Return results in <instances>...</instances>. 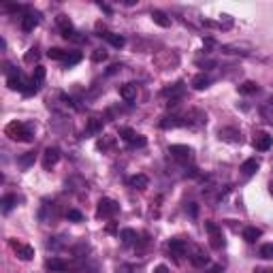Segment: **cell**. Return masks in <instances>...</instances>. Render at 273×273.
<instances>
[{
	"mask_svg": "<svg viewBox=\"0 0 273 273\" xmlns=\"http://www.w3.org/2000/svg\"><path fill=\"white\" fill-rule=\"evenodd\" d=\"M5 134L9 136V139L24 141V143H28V141L34 139L32 126H30V124H24V122H9V124L5 126Z\"/></svg>",
	"mask_w": 273,
	"mask_h": 273,
	"instance_id": "cell-1",
	"label": "cell"
},
{
	"mask_svg": "<svg viewBox=\"0 0 273 273\" xmlns=\"http://www.w3.org/2000/svg\"><path fill=\"white\" fill-rule=\"evenodd\" d=\"M47 58L56 60V62H62L64 66H73V64H77V62L81 60V53H71V51H64L60 47H51L47 51Z\"/></svg>",
	"mask_w": 273,
	"mask_h": 273,
	"instance_id": "cell-2",
	"label": "cell"
},
{
	"mask_svg": "<svg viewBox=\"0 0 273 273\" xmlns=\"http://www.w3.org/2000/svg\"><path fill=\"white\" fill-rule=\"evenodd\" d=\"M5 71H7V86L9 90H13V92H26V86H28V81L26 77L22 75L20 71H11V66L5 64Z\"/></svg>",
	"mask_w": 273,
	"mask_h": 273,
	"instance_id": "cell-3",
	"label": "cell"
},
{
	"mask_svg": "<svg viewBox=\"0 0 273 273\" xmlns=\"http://www.w3.org/2000/svg\"><path fill=\"white\" fill-rule=\"evenodd\" d=\"M56 24H58V28H60L62 36H64L66 41H77V43L84 41V36H77L75 28H73V22L69 20L66 15H58V17H56Z\"/></svg>",
	"mask_w": 273,
	"mask_h": 273,
	"instance_id": "cell-4",
	"label": "cell"
},
{
	"mask_svg": "<svg viewBox=\"0 0 273 273\" xmlns=\"http://www.w3.org/2000/svg\"><path fill=\"white\" fill-rule=\"evenodd\" d=\"M205 231L209 233V243H212L214 250H220L224 245V237H222V229L216 222H205Z\"/></svg>",
	"mask_w": 273,
	"mask_h": 273,
	"instance_id": "cell-5",
	"label": "cell"
},
{
	"mask_svg": "<svg viewBox=\"0 0 273 273\" xmlns=\"http://www.w3.org/2000/svg\"><path fill=\"white\" fill-rule=\"evenodd\" d=\"M43 81H45V69L43 66H36L34 73H32V79L28 81V86H26V96H30V94H36L41 90L43 86Z\"/></svg>",
	"mask_w": 273,
	"mask_h": 273,
	"instance_id": "cell-6",
	"label": "cell"
},
{
	"mask_svg": "<svg viewBox=\"0 0 273 273\" xmlns=\"http://www.w3.org/2000/svg\"><path fill=\"white\" fill-rule=\"evenodd\" d=\"M117 212H120V205H117L113 198H101V201H98L96 214L101 218H113Z\"/></svg>",
	"mask_w": 273,
	"mask_h": 273,
	"instance_id": "cell-7",
	"label": "cell"
},
{
	"mask_svg": "<svg viewBox=\"0 0 273 273\" xmlns=\"http://www.w3.org/2000/svg\"><path fill=\"white\" fill-rule=\"evenodd\" d=\"M60 162V148L56 145H49V148H45L43 152V169H53Z\"/></svg>",
	"mask_w": 273,
	"mask_h": 273,
	"instance_id": "cell-8",
	"label": "cell"
},
{
	"mask_svg": "<svg viewBox=\"0 0 273 273\" xmlns=\"http://www.w3.org/2000/svg\"><path fill=\"white\" fill-rule=\"evenodd\" d=\"M39 24H41V13L39 11H26L22 15V30L24 32H32Z\"/></svg>",
	"mask_w": 273,
	"mask_h": 273,
	"instance_id": "cell-9",
	"label": "cell"
},
{
	"mask_svg": "<svg viewBox=\"0 0 273 273\" xmlns=\"http://www.w3.org/2000/svg\"><path fill=\"white\" fill-rule=\"evenodd\" d=\"M169 152H171V156L175 158V160H179V162H188V160H192V148H188V145H171L169 148Z\"/></svg>",
	"mask_w": 273,
	"mask_h": 273,
	"instance_id": "cell-10",
	"label": "cell"
},
{
	"mask_svg": "<svg viewBox=\"0 0 273 273\" xmlns=\"http://www.w3.org/2000/svg\"><path fill=\"white\" fill-rule=\"evenodd\" d=\"M11 250L15 252V256L20 258V260H30V258L34 256V250H32V245H28V243L11 241Z\"/></svg>",
	"mask_w": 273,
	"mask_h": 273,
	"instance_id": "cell-11",
	"label": "cell"
},
{
	"mask_svg": "<svg viewBox=\"0 0 273 273\" xmlns=\"http://www.w3.org/2000/svg\"><path fill=\"white\" fill-rule=\"evenodd\" d=\"M45 269L51 271V273H64V271H69V269H71V265H69V262H66L64 258L51 256V258L45 260Z\"/></svg>",
	"mask_w": 273,
	"mask_h": 273,
	"instance_id": "cell-12",
	"label": "cell"
},
{
	"mask_svg": "<svg viewBox=\"0 0 273 273\" xmlns=\"http://www.w3.org/2000/svg\"><path fill=\"white\" fill-rule=\"evenodd\" d=\"M252 143H254V148H256L258 152H267V150H271V145H273V136L269 132H256Z\"/></svg>",
	"mask_w": 273,
	"mask_h": 273,
	"instance_id": "cell-13",
	"label": "cell"
},
{
	"mask_svg": "<svg viewBox=\"0 0 273 273\" xmlns=\"http://www.w3.org/2000/svg\"><path fill=\"white\" fill-rule=\"evenodd\" d=\"M120 136L124 141H128L130 145H145V136L143 134H139V132H134L132 128H120Z\"/></svg>",
	"mask_w": 273,
	"mask_h": 273,
	"instance_id": "cell-14",
	"label": "cell"
},
{
	"mask_svg": "<svg viewBox=\"0 0 273 273\" xmlns=\"http://www.w3.org/2000/svg\"><path fill=\"white\" fill-rule=\"evenodd\" d=\"M181 94H184V84H181V81L173 84L171 88H165V90H162V96H171L169 105H177V98H179Z\"/></svg>",
	"mask_w": 273,
	"mask_h": 273,
	"instance_id": "cell-15",
	"label": "cell"
},
{
	"mask_svg": "<svg viewBox=\"0 0 273 273\" xmlns=\"http://www.w3.org/2000/svg\"><path fill=\"white\" fill-rule=\"evenodd\" d=\"M120 96L124 98L126 103H134L136 96H139V86H136V84H124L120 88Z\"/></svg>",
	"mask_w": 273,
	"mask_h": 273,
	"instance_id": "cell-16",
	"label": "cell"
},
{
	"mask_svg": "<svg viewBox=\"0 0 273 273\" xmlns=\"http://www.w3.org/2000/svg\"><path fill=\"white\" fill-rule=\"evenodd\" d=\"M222 141H229V143H241V132L237 128H220L218 132Z\"/></svg>",
	"mask_w": 273,
	"mask_h": 273,
	"instance_id": "cell-17",
	"label": "cell"
},
{
	"mask_svg": "<svg viewBox=\"0 0 273 273\" xmlns=\"http://www.w3.org/2000/svg\"><path fill=\"white\" fill-rule=\"evenodd\" d=\"M179 126H186V120H181L179 115H169V117H162L160 120V128H179Z\"/></svg>",
	"mask_w": 273,
	"mask_h": 273,
	"instance_id": "cell-18",
	"label": "cell"
},
{
	"mask_svg": "<svg viewBox=\"0 0 273 273\" xmlns=\"http://www.w3.org/2000/svg\"><path fill=\"white\" fill-rule=\"evenodd\" d=\"M190 262H192L194 267H205V265H209V256L201 250V248H194V252H192V256H190Z\"/></svg>",
	"mask_w": 273,
	"mask_h": 273,
	"instance_id": "cell-19",
	"label": "cell"
},
{
	"mask_svg": "<svg viewBox=\"0 0 273 273\" xmlns=\"http://www.w3.org/2000/svg\"><path fill=\"white\" fill-rule=\"evenodd\" d=\"M186 248H188V245H186V241H184V239H171V241H169V252H171L175 258L184 256Z\"/></svg>",
	"mask_w": 273,
	"mask_h": 273,
	"instance_id": "cell-20",
	"label": "cell"
},
{
	"mask_svg": "<svg viewBox=\"0 0 273 273\" xmlns=\"http://www.w3.org/2000/svg\"><path fill=\"white\" fill-rule=\"evenodd\" d=\"M152 20H154V24H158L160 28H169L171 26V17L165 13V11H152Z\"/></svg>",
	"mask_w": 273,
	"mask_h": 273,
	"instance_id": "cell-21",
	"label": "cell"
},
{
	"mask_svg": "<svg viewBox=\"0 0 273 273\" xmlns=\"http://www.w3.org/2000/svg\"><path fill=\"white\" fill-rule=\"evenodd\" d=\"M260 169V162L256 160V158H250V160H245L243 165H241V173L245 177H250V175H254V173H256Z\"/></svg>",
	"mask_w": 273,
	"mask_h": 273,
	"instance_id": "cell-22",
	"label": "cell"
},
{
	"mask_svg": "<svg viewBox=\"0 0 273 273\" xmlns=\"http://www.w3.org/2000/svg\"><path fill=\"white\" fill-rule=\"evenodd\" d=\"M148 184H150V179L145 177L143 173H139V175H132L128 179V186L134 188V190H145V188H148Z\"/></svg>",
	"mask_w": 273,
	"mask_h": 273,
	"instance_id": "cell-23",
	"label": "cell"
},
{
	"mask_svg": "<svg viewBox=\"0 0 273 273\" xmlns=\"http://www.w3.org/2000/svg\"><path fill=\"white\" fill-rule=\"evenodd\" d=\"M209 84H212V77L205 75V73H201V75H196L192 79V88L194 90H205V88H209Z\"/></svg>",
	"mask_w": 273,
	"mask_h": 273,
	"instance_id": "cell-24",
	"label": "cell"
},
{
	"mask_svg": "<svg viewBox=\"0 0 273 273\" xmlns=\"http://www.w3.org/2000/svg\"><path fill=\"white\" fill-rule=\"evenodd\" d=\"M260 235H262V231H260V229H256V226H248V229L243 231V239L248 241V243H254V241H256V239L260 237Z\"/></svg>",
	"mask_w": 273,
	"mask_h": 273,
	"instance_id": "cell-25",
	"label": "cell"
},
{
	"mask_svg": "<svg viewBox=\"0 0 273 273\" xmlns=\"http://www.w3.org/2000/svg\"><path fill=\"white\" fill-rule=\"evenodd\" d=\"M260 90V86L256 84V81H243V84L239 86V94H256Z\"/></svg>",
	"mask_w": 273,
	"mask_h": 273,
	"instance_id": "cell-26",
	"label": "cell"
},
{
	"mask_svg": "<svg viewBox=\"0 0 273 273\" xmlns=\"http://www.w3.org/2000/svg\"><path fill=\"white\" fill-rule=\"evenodd\" d=\"M103 36H105V39H107L109 43L113 45V47H117V49H120V47H124V45H126V39H124L122 34H111V32H105Z\"/></svg>",
	"mask_w": 273,
	"mask_h": 273,
	"instance_id": "cell-27",
	"label": "cell"
},
{
	"mask_svg": "<svg viewBox=\"0 0 273 273\" xmlns=\"http://www.w3.org/2000/svg\"><path fill=\"white\" fill-rule=\"evenodd\" d=\"M260 113H262V117H265L267 124H273V98H269V101L260 107Z\"/></svg>",
	"mask_w": 273,
	"mask_h": 273,
	"instance_id": "cell-28",
	"label": "cell"
},
{
	"mask_svg": "<svg viewBox=\"0 0 273 273\" xmlns=\"http://www.w3.org/2000/svg\"><path fill=\"white\" fill-rule=\"evenodd\" d=\"M120 239H122V243H126V245H132V243L136 241V231H132V229H122V231H120Z\"/></svg>",
	"mask_w": 273,
	"mask_h": 273,
	"instance_id": "cell-29",
	"label": "cell"
},
{
	"mask_svg": "<svg viewBox=\"0 0 273 273\" xmlns=\"http://www.w3.org/2000/svg\"><path fill=\"white\" fill-rule=\"evenodd\" d=\"M34 158H36V154H34V152H26L24 156L17 158V165H20L22 169H28V167L32 165V162H34Z\"/></svg>",
	"mask_w": 273,
	"mask_h": 273,
	"instance_id": "cell-30",
	"label": "cell"
},
{
	"mask_svg": "<svg viewBox=\"0 0 273 273\" xmlns=\"http://www.w3.org/2000/svg\"><path fill=\"white\" fill-rule=\"evenodd\" d=\"M15 205H17V196H15V194H7V196L3 198V214H9Z\"/></svg>",
	"mask_w": 273,
	"mask_h": 273,
	"instance_id": "cell-31",
	"label": "cell"
},
{
	"mask_svg": "<svg viewBox=\"0 0 273 273\" xmlns=\"http://www.w3.org/2000/svg\"><path fill=\"white\" fill-rule=\"evenodd\" d=\"M103 128V120H98V117H92L90 120V126H88V132H98Z\"/></svg>",
	"mask_w": 273,
	"mask_h": 273,
	"instance_id": "cell-32",
	"label": "cell"
},
{
	"mask_svg": "<svg viewBox=\"0 0 273 273\" xmlns=\"http://www.w3.org/2000/svg\"><path fill=\"white\" fill-rule=\"evenodd\" d=\"M260 256L267 258V260H273V243H267L260 248Z\"/></svg>",
	"mask_w": 273,
	"mask_h": 273,
	"instance_id": "cell-33",
	"label": "cell"
},
{
	"mask_svg": "<svg viewBox=\"0 0 273 273\" xmlns=\"http://www.w3.org/2000/svg\"><path fill=\"white\" fill-rule=\"evenodd\" d=\"M66 218H69V220H73V222H81V218H84V216H81V214L77 212V209H69Z\"/></svg>",
	"mask_w": 273,
	"mask_h": 273,
	"instance_id": "cell-34",
	"label": "cell"
},
{
	"mask_svg": "<svg viewBox=\"0 0 273 273\" xmlns=\"http://www.w3.org/2000/svg\"><path fill=\"white\" fill-rule=\"evenodd\" d=\"M92 60H94V62H103V60H107V51H103V49H94Z\"/></svg>",
	"mask_w": 273,
	"mask_h": 273,
	"instance_id": "cell-35",
	"label": "cell"
},
{
	"mask_svg": "<svg viewBox=\"0 0 273 273\" xmlns=\"http://www.w3.org/2000/svg\"><path fill=\"white\" fill-rule=\"evenodd\" d=\"M36 58H39V49H36V47H32V49L24 56V60H26V62H32V60H36Z\"/></svg>",
	"mask_w": 273,
	"mask_h": 273,
	"instance_id": "cell-36",
	"label": "cell"
},
{
	"mask_svg": "<svg viewBox=\"0 0 273 273\" xmlns=\"http://www.w3.org/2000/svg\"><path fill=\"white\" fill-rule=\"evenodd\" d=\"M154 273H171V271H169V267H167V265H158L156 269H154Z\"/></svg>",
	"mask_w": 273,
	"mask_h": 273,
	"instance_id": "cell-37",
	"label": "cell"
},
{
	"mask_svg": "<svg viewBox=\"0 0 273 273\" xmlns=\"http://www.w3.org/2000/svg\"><path fill=\"white\" fill-rule=\"evenodd\" d=\"M254 273H273V271H271V269H256Z\"/></svg>",
	"mask_w": 273,
	"mask_h": 273,
	"instance_id": "cell-38",
	"label": "cell"
},
{
	"mask_svg": "<svg viewBox=\"0 0 273 273\" xmlns=\"http://www.w3.org/2000/svg\"><path fill=\"white\" fill-rule=\"evenodd\" d=\"M269 192H271V196H273V181H271V184H269Z\"/></svg>",
	"mask_w": 273,
	"mask_h": 273,
	"instance_id": "cell-39",
	"label": "cell"
}]
</instances>
